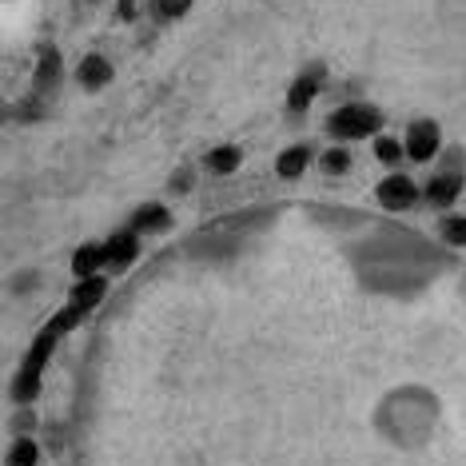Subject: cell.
I'll return each mask as SVG.
<instances>
[{
    "label": "cell",
    "mask_w": 466,
    "mask_h": 466,
    "mask_svg": "<svg viewBox=\"0 0 466 466\" xmlns=\"http://www.w3.org/2000/svg\"><path fill=\"white\" fill-rule=\"evenodd\" d=\"M383 132V108L367 100H351V104H339V108L327 116V136L339 144H351V140H370V136Z\"/></svg>",
    "instance_id": "obj_1"
},
{
    "label": "cell",
    "mask_w": 466,
    "mask_h": 466,
    "mask_svg": "<svg viewBox=\"0 0 466 466\" xmlns=\"http://www.w3.org/2000/svg\"><path fill=\"white\" fill-rule=\"evenodd\" d=\"M80 319V311H68L65 315H56L45 331H40V339L33 343V351H28V359H25V375H20V383H16V390H20V399H33L36 395V387H40V370H45V359H48V351L56 347V339L68 331L72 323Z\"/></svg>",
    "instance_id": "obj_2"
},
{
    "label": "cell",
    "mask_w": 466,
    "mask_h": 466,
    "mask_svg": "<svg viewBox=\"0 0 466 466\" xmlns=\"http://www.w3.org/2000/svg\"><path fill=\"white\" fill-rule=\"evenodd\" d=\"M323 84H327V65H323V60H315V65H303L299 76H295L291 88H288V112L291 116H303L315 100H319Z\"/></svg>",
    "instance_id": "obj_3"
},
{
    "label": "cell",
    "mask_w": 466,
    "mask_h": 466,
    "mask_svg": "<svg viewBox=\"0 0 466 466\" xmlns=\"http://www.w3.org/2000/svg\"><path fill=\"white\" fill-rule=\"evenodd\" d=\"M402 144H407V156L415 164H431L434 156L442 152V128H439V120H427V116L410 120L407 124V136H402Z\"/></svg>",
    "instance_id": "obj_4"
},
{
    "label": "cell",
    "mask_w": 466,
    "mask_h": 466,
    "mask_svg": "<svg viewBox=\"0 0 466 466\" xmlns=\"http://www.w3.org/2000/svg\"><path fill=\"white\" fill-rule=\"evenodd\" d=\"M375 196H379V204H383L387 211H407V208L419 204V187H415V179H410L407 172L383 176L379 179V187H375Z\"/></svg>",
    "instance_id": "obj_5"
},
{
    "label": "cell",
    "mask_w": 466,
    "mask_h": 466,
    "mask_svg": "<svg viewBox=\"0 0 466 466\" xmlns=\"http://www.w3.org/2000/svg\"><path fill=\"white\" fill-rule=\"evenodd\" d=\"M76 84L84 92H104L112 84L116 76V68H112V60L108 56H100V52H88V56H80V65H76Z\"/></svg>",
    "instance_id": "obj_6"
},
{
    "label": "cell",
    "mask_w": 466,
    "mask_h": 466,
    "mask_svg": "<svg viewBox=\"0 0 466 466\" xmlns=\"http://www.w3.org/2000/svg\"><path fill=\"white\" fill-rule=\"evenodd\" d=\"M60 80H65L60 52L56 48H40V65H36V76H33V92H36V96H52V92H60Z\"/></svg>",
    "instance_id": "obj_7"
},
{
    "label": "cell",
    "mask_w": 466,
    "mask_h": 466,
    "mask_svg": "<svg viewBox=\"0 0 466 466\" xmlns=\"http://www.w3.org/2000/svg\"><path fill=\"white\" fill-rule=\"evenodd\" d=\"M136 256H140V239H136V231H132V228L116 231V236L104 243V259H108V268H112V271L132 268V259H136Z\"/></svg>",
    "instance_id": "obj_8"
},
{
    "label": "cell",
    "mask_w": 466,
    "mask_h": 466,
    "mask_svg": "<svg viewBox=\"0 0 466 466\" xmlns=\"http://www.w3.org/2000/svg\"><path fill=\"white\" fill-rule=\"evenodd\" d=\"M311 160H315V147L311 144H291V147H283L279 156H275V176L279 179H299L307 167H311Z\"/></svg>",
    "instance_id": "obj_9"
},
{
    "label": "cell",
    "mask_w": 466,
    "mask_h": 466,
    "mask_svg": "<svg viewBox=\"0 0 466 466\" xmlns=\"http://www.w3.org/2000/svg\"><path fill=\"white\" fill-rule=\"evenodd\" d=\"M462 187H466V176H462V172H434L431 184H427V204L451 208L454 199L462 196Z\"/></svg>",
    "instance_id": "obj_10"
},
{
    "label": "cell",
    "mask_w": 466,
    "mask_h": 466,
    "mask_svg": "<svg viewBox=\"0 0 466 466\" xmlns=\"http://www.w3.org/2000/svg\"><path fill=\"white\" fill-rule=\"evenodd\" d=\"M239 164H243V147L239 144H219V147H211V152L204 156V167L211 176H231V172H239Z\"/></svg>",
    "instance_id": "obj_11"
},
{
    "label": "cell",
    "mask_w": 466,
    "mask_h": 466,
    "mask_svg": "<svg viewBox=\"0 0 466 466\" xmlns=\"http://www.w3.org/2000/svg\"><path fill=\"white\" fill-rule=\"evenodd\" d=\"M167 224H172V216H167L164 204H144V208H136L128 228L136 231V236H152V231H164Z\"/></svg>",
    "instance_id": "obj_12"
},
{
    "label": "cell",
    "mask_w": 466,
    "mask_h": 466,
    "mask_svg": "<svg viewBox=\"0 0 466 466\" xmlns=\"http://www.w3.org/2000/svg\"><path fill=\"white\" fill-rule=\"evenodd\" d=\"M100 268H108V259H104V243H84V248H76V256H72L76 279H92V275H100Z\"/></svg>",
    "instance_id": "obj_13"
},
{
    "label": "cell",
    "mask_w": 466,
    "mask_h": 466,
    "mask_svg": "<svg viewBox=\"0 0 466 466\" xmlns=\"http://www.w3.org/2000/svg\"><path fill=\"white\" fill-rule=\"evenodd\" d=\"M104 291H108V283H104V275H92V279H80L76 283V291H72V311H92L100 299H104Z\"/></svg>",
    "instance_id": "obj_14"
},
{
    "label": "cell",
    "mask_w": 466,
    "mask_h": 466,
    "mask_svg": "<svg viewBox=\"0 0 466 466\" xmlns=\"http://www.w3.org/2000/svg\"><path fill=\"white\" fill-rule=\"evenodd\" d=\"M375 160L387 164V167H399L402 160H407V144H402L399 136L379 132V136H375Z\"/></svg>",
    "instance_id": "obj_15"
},
{
    "label": "cell",
    "mask_w": 466,
    "mask_h": 466,
    "mask_svg": "<svg viewBox=\"0 0 466 466\" xmlns=\"http://www.w3.org/2000/svg\"><path fill=\"white\" fill-rule=\"evenodd\" d=\"M319 167H323L327 176H347V172H351V152H347L343 144L327 147V152L319 156Z\"/></svg>",
    "instance_id": "obj_16"
},
{
    "label": "cell",
    "mask_w": 466,
    "mask_h": 466,
    "mask_svg": "<svg viewBox=\"0 0 466 466\" xmlns=\"http://www.w3.org/2000/svg\"><path fill=\"white\" fill-rule=\"evenodd\" d=\"M196 8V0H152L156 20H184Z\"/></svg>",
    "instance_id": "obj_17"
},
{
    "label": "cell",
    "mask_w": 466,
    "mask_h": 466,
    "mask_svg": "<svg viewBox=\"0 0 466 466\" xmlns=\"http://www.w3.org/2000/svg\"><path fill=\"white\" fill-rule=\"evenodd\" d=\"M442 239L454 243V248H466V216H451V219H442Z\"/></svg>",
    "instance_id": "obj_18"
},
{
    "label": "cell",
    "mask_w": 466,
    "mask_h": 466,
    "mask_svg": "<svg viewBox=\"0 0 466 466\" xmlns=\"http://www.w3.org/2000/svg\"><path fill=\"white\" fill-rule=\"evenodd\" d=\"M13 466H36V447L33 442H16L13 447V459H8Z\"/></svg>",
    "instance_id": "obj_19"
},
{
    "label": "cell",
    "mask_w": 466,
    "mask_h": 466,
    "mask_svg": "<svg viewBox=\"0 0 466 466\" xmlns=\"http://www.w3.org/2000/svg\"><path fill=\"white\" fill-rule=\"evenodd\" d=\"M136 16H140V0H116V20H124V25H132Z\"/></svg>",
    "instance_id": "obj_20"
},
{
    "label": "cell",
    "mask_w": 466,
    "mask_h": 466,
    "mask_svg": "<svg viewBox=\"0 0 466 466\" xmlns=\"http://www.w3.org/2000/svg\"><path fill=\"white\" fill-rule=\"evenodd\" d=\"M179 187H192V176H187V167H184V176H172V192H179Z\"/></svg>",
    "instance_id": "obj_21"
},
{
    "label": "cell",
    "mask_w": 466,
    "mask_h": 466,
    "mask_svg": "<svg viewBox=\"0 0 466 466\" xmlns=\"http://www.w3.org/2000/svg\"><path fill=\"white\" fill-rule=\"evenodd\" d=\"M88 5H104V0H88Z\"/></svg>",
    "instance_id": "obj_22"
}]
</instances>
